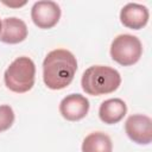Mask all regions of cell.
Segmentation results:
<instances>
[{"label": "cell", "mask_w": 152, "mask_h": 152, "mask_svg": "<svg viewBox=\"0 0 152 152\" xmlns=\"http://www.w3.org/2000/svg\"><path fill=\"white\" fill-rule=\"evenodd\" d=\"M77 71V61L66 49L50 51L43 62V81L49 89L61 90L66 88Z\"/></svg>", "instance_id": "cell-1"}, {"label": "cell", "mask_w": 152, "mask_h": 152, "mask_svg": "<svg viewBox=\"0 0 152 152\" xmlns=\"http://www.w3.org/2000/svg\"><path fill=\"white\" fill-rule=\"evenodd\" d=\"M121 84V76L114 68L107 65H93L84 70L81 86L86 94L101 96L115 91Z\"/></svg>", "instance_id": "cell-2"}, {"label": "cell", "mask_w": 152, "mask_h": 152, "mask_svg": "<svg viewBox=\"0 0 152 152\" xmlns=\"http://www.w3.org/2000/svg\"><path fill=\"white\" fill-rule=\"evenodd\" d=\"M36 65L33 61L26 56L15 58L6 69L4 81L7 89L13 93H27L34 86Z\"/></svg>", "instance_id": "cell-3"}, {"label": "cell", "mask_w": 152, "mask_h": 152, "mask_svg": "<svg viewBox=\"0 0 152 152\" xmlns=\"http://www.w3.org/2000/svg\"><path fill=\"white\" fill-rule=\"evenodd\" d=\"M142 55V45L138 37L132 34H119L110 44V57L122 66L135 64Z\"/></svg>", "instance_id": "cell-4"}, {"label": "cell", "mask_w": 152, "mask_h": 152, "mask_svg": "<svg viewBox=\"0 0 152 152\" xmlns=\"http://www.w3.org/2000/svg\"><path fill=\"white\" fill-rule=\"evenodd\" d=\"M61 7L57 2L42 0L33 4L31 8V19L33 24L43 30L52 28L61 19Z\"/></svg>", "instance_id": "cell-5"}, {"label": "cell", "mask_w": 152, "mask_h": 152, "mask_svg": "<svg viewBox=\"0 0 152 152\" xmlns=\"http://www.w3.org/2000/svg\"><path fill=\"white\" fill-rule=\"evenodd\" d=\"M128 138L139 145H148L152 141V120L144 114H133L125 122Z\"/></svg>", "instance_id": "cell-6"}, {"label": "cell", "mask_w": 152, "mask_h": 152, "mask_svg": "<svg viewBox=\"0 0 152 152\" xmlns=\"http://www.w3.org/2000/svg\"><path fill=\"white\" fill-rule=\"evenodd\" d=\"M89 108L88 99L81 94L66 95L59 103V113L68 121H78L86 118Z\"/></svg>", "instance_id": "cell-7"}, {"label": "cell", "mask_w": 152, "mask_h": 152, "mask_svg": "<svg viewBox=\"0 0 152 152\" xmlns=\"http://www.w3.org/2000/svg\"><path fill=\"white\" fill-rule=\"evenodd\" d=\"M148 10L146 6L128 2L120 11V21L124 26L131 30H140L148 23Z\"/></svg>", "instance_id": "cell-8"}, {"label": "cell", "mask_w": 152, "mask_h": 152, "mask_svg": "<svg viewBox=\"0 0 152 152\" xmlns=\"http://www.w3.org/2000/svg\"><path fill=\"white\" fill-rule=\"evenodd\" d=\"M27 34L28 30L24 20L15 17H10L1 21L0 42L6 44H18L24 42Z\"/></svg>", "instance_id": "cell-9"}, {"label": "cell", "mask_w": 152, "mask_h": 152, "mask_svg": "<svg viewBox=\"0 0 152 152\" xmlns=\"http://www.w3.org/2000/svg\"><path fill=\"white\" fill-rule=\"evenodd\" d=\"M127 113V106L121 99H108L100 104L99 116L100 120L107 125L118 124L124 119Z\"/></svg>", "instance_id": "cell-10"}, {"label": "cell", "mask_w": 152, "mask_h": 152, "mask_svg": "<svg viewBox=\"0 0 152 152\" xmlns=\"http://www.w3.org/2000/svg\"><path fill=\"white\" fill-rule=\"evenodd\" d=\"M82 152H113V144L106 133L93 132L83 139Z\"/></svg>", "instance_id": "cell-11"}, {"label": "cell", "mask_w": 152, "mask_h": 152, "mask_svg": "<svg viewBox=\"0 0 152 152\" xmlns=\"http://www.w3.org/2000/svg\"><path fill=\"white\" fill-rule=\"evenodd\" d=\"M14 112L8 104H0V133L12 127L14 122Z\"/></svg>", "instance_id": "cell-12"}, {"label": "cell", "mask_w": 152, "mask_h": 152, "mask_svg": "<svg viewBox=\"0 0 152 152\" xmlns=\"http://www.w3.org/2000/svg\"><path fill=\"white\" fill-rule=\"evenodd\" d=\"M6 6H10V7H20V6H24L26 2H21V4H8V2H4Z\"/></svg>", "instance_id": "cell-13"}, {"label": "cell", "mask_w": 152, "mask_h": 152, "mask_svg": "<svg viewBox=\"0 0 152 152\" xmlns=\"http://www.w3.org/2000/svg\"><path fill=\"white\" fill-rule=\"evenodd\" d=\"M0 32H1V20H0Z\"/></svg>", "instance_id": "cell-14"}]
</instances>
